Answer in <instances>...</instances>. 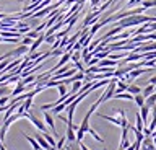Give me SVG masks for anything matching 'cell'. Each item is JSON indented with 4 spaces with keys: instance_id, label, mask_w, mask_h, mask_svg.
<instances>
[{
    "instance_id": "cell-8",
    "label": "cell",
    "mask_w": 156,
    "mask_h": 150,
    "mask_svg": "<svg viewBox=\"0 0 156 150\" xmlns=\"http://www.w3.org/2000/svg\"><path fill=\"white\" fill-rule=\"evenodd\" d=\"M70 56H72V52H63V54H62V57H60V60H58L57 64H55V65L52 67V72H55L57 69H60L62 65H65L67 62L70 60Z\"/></svg>"
},
{
    "instance_id": "cell-34",
    "label": "cell",
    "mask_w": 156,
    "mask_h": 150,
    "mask_svg": "<svg viewBox=\"0 0 156 150\" xmlns=\"http://www.w3.org/2000/svg\"><path fill=\"white\" fill-rule=\"evenodd\" d=\"M150 83H151V85H156V75H154V77H151V79H150Z\"/></svg>"
},
{
    "instance_id": "cell-18",
    "label": "cell",
    "mask_w": 156,
    "mask_h": 150,
    "mask_svg": "<svg viewBox=\"0 0 156 150\" xmlns=\"http://www.w3.org/2000/svg\"><path fill=\"white\" fill-rule=\"evenodd\" d=\"M133 101L136 103V106H138V108H141V106L145 104V96L141 95V93H138V95H133Z\"/></svg>"
},
{
    "instance_id": "cell-37",
    "label": "cell",
    "mask_w": 156,
    "mask_h": 150,
    "mask_svg": "<svg viewBox=\"0 0 156 150\" xmlns=\"http://www.w3.org/2000/svg\"><path fill=\"white\" fill-rule=\"evenodd\" d=\"M117 150H125V148H122V147H119V148H117Z\"/></svg>"
},
{
    "instance_id": "cell-26",
    "label": "cell",
    "mask_w": 156,
    "mask_h": 150,
    "mask_svg": "<svg viewBox=\"0 0 156 150\" xmlns=\"http://www.w3.org/2000/svg\"><path fill=\"white\" fill-rule=\"evenodd\" d=\"M10 101V95H5V96H0V106H7Z\"/></svg>"
},
{
    "instance_id": "cell-15",
    "label": "cell",
    "mask_w": 156,
    "mask_h": 150,
    "mask_svg": "<svg viewBox=\"0 0 156 150\" xmlns=\"http://www.w3.org/2000/svg\"><path fill=\"white\" fill-rule=\"evenodd\" d=\"M151 93H154V85H151V83H150L148 86H145L143 90H141V95L145 96V100L148 98V96H150Z\"/></svg>"
},
{
    "instance_id": "cell-19",
    "label": "cell",
    "mask_w": 156,
    "mask_h": 150,
    "mask_svg": "<svg viewBox=\"0 0 156 150\" xmlns=\"http://www.w3.org/2000/svg\"><path fill=\"white\" fill-rule=\"evenodd\" d=\"M81 80H76V82H73V86H72V90H70V93H76V95H80V90H81Z\"/></svg>"
},
{
    "instance_id": "cell-1",
    "label": "cell",
    "mask_w": 156,
    "mask_h": 150,
    "mask_svg": "<svg viewBox=\"0 0 156 150\" xmlns=\"http://www.w3.org/2000/svg\"><path fill=\"white\" fill-rule=\"evenodd\" d=\"M23 118H28L39 130H41V132H47V126H46V123L39 119L37 116L34 114V111H31V109H29V111H24V113H23Z\"/></svg>"
},
{
    "instance_id": "cell-6",
    "label": "cell",
    "mask_w": 156,
    "mask_h": 150,
    "mask_svg": "<svg viewBox=\"0 0 156 150\" xmlns=\"http://www.w3.org/2000/svg\"><path fill=\"white\" fill-rule=\"evenodd\" d=\"M44 39H46V33H41V35H39V36L36 38V39H34V41H33V44H31V46H29V51H28V52H29V54H33V52H34V51H36V49H37V47H39V46H41V44H42V42H44Z\"/></svg>"
},
{
    "instance_id": "cell-27",
    "label": "cell",
    "mask_w": 156,
    "mask_h": 150,
    "mask_svg": "<svg viewBox=\"0 0 156 150\" xmlns=\"http://www.w3.org/2000/svg\"><path fill=\"white\" fill-rule=\"evenodd\" d=\"M33 41H34L33 38H28V36H26V38H23V39H21V44H23V46H28V47H29V46L33 44Z\"/></svg>"
},
{
    "instance_id": "cell-31",
    "label": "cell",
    "mask_w": 156,
    "mask_h": 150,
    "mask_svg": "<svg viewBox=\"0 0 156 150\" xmlns=\"http://www.w3.org/2000/svg\"><path fill=\"white\" fill-rule=\"evenodd\" d=\"M75 69H76L78 72H85V70H86L85 67H83V62H80V60L75 62Z\"/></svg>"
},
{
    "instance_id": "cell-28",
    "label": "cell",
    "mask_w": 156,
    "mask_h": 150,
    "mask_svg": "<svg viewBox=\"0 0 156 150\" xmlns=\"http://www.w3.org/2000/svg\"><path fill=\"white\" fill-rule=\"evenodd\" d=\"M148 129L151 130V134L154 132V129H156V116H153V119H151V123H150V126H148Z\"/></svg>"
},
{
    "instance_id": "cell-24",
    "label": "cell",
    "mask_w": 156,
    "mask_h": 150,
    "mask_svg": "<svg viewBox=\"0 0 156 150\" xmlns=\"http://www.w3.org/2000/svg\"><path fill=\"white\" fill-rule=\"evenodd\" d=\"M70 59L73 60V64H75V62H78V60L81 59V52H80V51H73L72 56H70Z\"/></svg>"
},
{
    "instance_id": "cell-20",
    "label": "cell",
    "mask_w": 156,
    "mask_h": 150,
    "mask_svg": "<svg viewBox=\"0 0 156 150\" xmlns=\"http://www.w3.org/2000/svg\"><path fill=\"white\" fill-rule=\"evenodd\" d=\"M127 91H129V93H132V95H138V93H141V88L138 85H129V88H127Z\"/></svg>"
},
{
    "instance_id": "cell-38",
    "label": "cell",
    "mask_w": 156,
    "mask_h": 150,
    "mask_svg": "<svg viewBox=\"0 0 156 150\" xmlns=\"http://www.w3.org/2000/svg\"><path fill=\"white\" fill-rule=\"evenodd\" d=\"M57 150H67V148H63V147H62V148H57Z\"/></svg>"
},
{
    "instance_id": "cell-12",
    "label": "cell",
    "mask_w": 156,
    "mask_h": 150,
    "mask_svg": "<svg viewBox=\"0 0 156 150\" xmlns=\"http://www.w3.org/2000/svg\"><path fill=\"white\" fill-rule=\"evenodd\" d=\"M24 90H26V85H24L21 80H20L18 83H16V88H15V90L12 91V95H10V96H18V95L24 93Z\"/></svg>"
},
{
    "instance_id": "cell-17",
    "label": "cell",
    "mask_w": 156,
    "mask_h": 150,
    "mask_svg": "<svg viewBox=\"0 0 156 150\" xmlns=\"http://www.w3.org/2000/svg\"><path fill=\"white\" fill-rule=\"evenodd\" d=\"M42 134H44V139L49 142V145H51L52 148H55V147H57V142H55V139H54V135L47 134V132H42Z\"/></svg>"
},
{
    "instance_id": "cell-33",
    "label": "cell",
    "mask_w": 156,
    "mask_h": 150,
    "mask_svg": "<svg viewBox=\"0 0 156 150\" xmlns=\"http://www.w3.org/2000/svg\"><path fill=\"white\" fill-rule=\"evenodd\" d=\"M141 2V0H130V2H129V5H127V7H133V5H136V3H140Z\"/></svg>"
},
{
    "instance_id": "cell-23",
    "label": "cell",
    "mask_w": 156,
    "mask_h": 150,
    "mask_svg": "<svg viewBox=\"0 0 156 150\" xmlns=\"http://www.w3.org/2000/svg\"><path fill=\"white\" fill-rule=\"evenodd\" d=\"M65 108H67L65 103H60V104H57L55 108H52V113H54V114H60V113H62V111L65 109Z\"/></svg>"
},
{
    "instance_id": "cell-2",
    "label": "cell",
    "mask_w": 156,
    "mask_h": 150,
    "mask_svg": "<svg viewBox=\"0 0 156 150\" xmlns=\"http://www.w3.org/2000/svg\"><path fill=\"white\" fill-rule=\"evenodd\" d=\"M115 86H117V79L111 80L109 85H107V88H106V91L99 96V101H101V103H104V101L111 100L112 96H114V93H115Z\"/></svg>"
},
{
    "instance_id": "cell-21",
    "label": "cell",
    "mask_w": 156,
    "mask_h": 150,
    "mask_svg": "<svg viewBox=\"0 0 156 150\" xmlns=\"http://www.w3.org/2000/svg\"><path fill=\"white\" fill-rule=\"evenodd\" d=\"M101 28H102V25H101L99 21H96L94 25H93V28H91V30H90V35H91V36H94L96 33H98V31L101 30Z\"/></svg>"
},
{
    "instance_id": "cell-13",
    "label": "cell",
    "mask_w": 156,
    "mask_h": 150,
    "mask_svg": "<svg viewBox=\"0 0 156 150\" xmlns=\"http://www.w3.org/2000/svg\"><path fill=\"white\" fill-rule=\"evenodd\" d=\"M98 65L99 67H114V65H119V64H117V60H112V59H107L106 57V59H101Z\"/></svg>"
},
{
    "instance_id": "cell-29",
    "label": "cell",
    "mask_w": 156,
    "mask_h": 150,
    "mask_svg": "<svg viewBox=\"0 0 156 150\" xmlns=\"http://www.w3.org/2000/svg\"><path fill=\"white\" fill-rule=\"evenodd\" d=\"M44 42H47V44H54V42H55V36H54V35H49V36H46V39H44Z\"/></svg>"
},
{
    "instance_id": "cell-10",
    "label": "cell",
    "mask_w": 156,
    "mask_h": 150,
    "mask_svg": "<svg viewBox=\"0 0 156 150\" xmlns=\"http://www.w3.org/2000/svg\"><path fill=\"white\" fill-rule=\"evenodd\" d=\"M34 139L37 140V144L41 145V148H44V150H54V148L51 147V145H49V142H47V140L44 139V135H39V132L36 134V137H34Z\"/></svg>"
},
{
    "instance_id": "cell-25",
    "label": "cell",
    "mask_w": 156,
    "mask_h": 150,
    "mask_svg": "<svg viewBox=\"0 0 156 150\" xmlns=\"http://www.w3.org/2000/svg\"><path fill=\"white\" fill-rule=\"evenodd\" d=\"M88 134H91L93 137H94V139L98 140V142H104V139H102V137H99V135H98V134L94 132V129H91V127H90V129H88Z\"/></svg>"
},
{
    "instance_id": "cell-9",
    "label": "cell",
    "mask_w": 156,
    "mask_h": 150,
    "mask_svg": "<svg viewBox=\"0 0 156 150\" xmlns=\"http://www.w3.org/2000/svg\"><path fill=\"white\" fill-rule=\"evenodd\" d=\"M143 59V54H138V52H132V54H129L127 57H124V60H122V64L120 65H124L127 64V62H138Z\"/></svg>"
},
{
    "instance_id": "cell-3",
    "label": "cell",
    "mask_w": 156,
    "mask_h": 150,
    "mask_svg": "<svg viewBox=\"0 0 156 150\" xmlns=\"http://www.w3.org/2000/svg\"><path fill=\"white\" fill-rule=\"evenodd\" d=\"M73 121H68L67 123V132H65V137H67V142H75L76 140V130L73 127Z\"/></svg>"
},
{
    "instance_id": "cell-35",
    "label": "cell",
    "mask_w": 156,
    "mask_h": 150,
    "mask_svg": "<svg viewBox=\"0 0 156 150\" xmlns=\"http://www.w3.org/2000/svg\"><path fill=\"white\" fill-rule=\"evenodd\" d=\"M80 147H81V150H90V148H88V147H86V145L83 144V142H80Z\"/></svg>"
},
{
    "instance_id": "cell-30",
    "label": "cell",
    "mask_w": 156,
    "mask_h": 150,
    "mask_svg": "<svg viewBox=\"0 0 156 150\" xmlns=\"http://www.w3.org/2000/svg\"><path fill=\"white\" fill-rule=\"evenodd\" d=\"M65 142H67V137L63 135V137H60V139H58V142H57V147H55V148H62V147H63V144H65Z\"/></svg>"
},
{
    "instance_id": "cell-22",
    "label": "cell",
    "mask_w": 156,
    "mask_h": 150,
    "mask_svg": "<svg viewBox=\"0 0 156 150\" xmlns=\"http://www.w3.org/2000/svg\"><path fill=\"white\" fill-rule=\"evenodd\" d=\"M141 7H143L145 10H148L151 7H156V0H143V5Z\"/></svg>"
},
{
    "instance_id": "cell-5",
    "label": "cell",
    "mask_w": 156,
    "mask_h": 150,
    "mask_svg": "<svg viewBox=\"0 0 156 150\" xmlns=\"http://www.w3.org/2000/svg\"><path fill=\"white\" fill-rule=\"evenodd\" d=\"M44 123H46V126H49V127L52 129V135L55 137L57 130H55V124H54V118H52L51 113H47V111H44Z\"/></svg>"
},
{
    "instance_id": "cell-4",
    "label": "cell",
    "mask_w": 156,
    "mask_h": 150,
    "mask_svg": "<svg viewBox=\"0 0 156 150\" xmlns=\"http://www.w3.org/2000/svg\"><path fill=\"white\" fill-rule=\"evenodd\" d=\"M141 150H156L154 144H153V137L151 135H145L143 140H141Z\"/></svg>"
},
{
    "instance_id": "cell-36",
    "label": "cell",
    "mask_w": 156,
    "mask_h": 150,
    "mask_svg": "<svg viewBox=\"0 0 156 150\" xmlns=\"http://www.w3.org/2000/svg\"><path fill=\"white\" fill-rule=\"evenodd\" d=\"M151 113H153V116H156V104L153 106V108H151Z\"/></svg>"
},
{
    "instance_id": "cell-14",
    "label": "cell",
    "mask_w": 156,
    "mask_h": 150,
    "mask_svg": "<svg viewBox=\"0 0 156 150\" xmlns=\"http://www.w3.org/2000/svg\"><path fill=\"white\" fill-rule=\"evenodd\" d=\"M24 137H26V140L29 144H31V147H33V150H41V145L37 144V140L34 139V137H29V135H26V134H23Z\"/></svg>"
},
{
    "instance_id": "cell-11",
    "label": "cell",
    "mask_w": 156,
    "mask_h": 150,
    "mask_svg": "<svg viewBox=\"0 0 156 150\" xmlns=\"http://www.w3.org/2000/svg\"><path fill=\"white\" fill-rule=\"evenodd\" d=\"M150 111H151V108H150V106H146V104H143L140 108V116H141V119H143V126H146V123H148Z\"/></svg>"
},
{
    "instance_id": "cell-32",
    "label": "cell",
    "mask_w": 156,
    "mask_h": 150,
    "mask_svg": "<svg viewBox=\"0 0 156 150\" xmlns=\"http://www.w3.org/2000/svg\"><path fill=\"white\" fill-rule=\"evenodd\" d=\"M125 54H111L109 56V59H112V60H119V59H122Z\"/></svg>"
},
{
    "instance_id": "cell-16",
    "label": "cell",
    "mask_w": 156,
    "mask_h": 150,
    "mask_svg": "<svg viewBox=\"0 0 156 150\" xmlns=\"http://www.w3.org/2000/svg\"><path fill=\"white\" fill-rule=\"evenodd\" d=\"M145 104H146V106H150V108H153V106L156 104V91H154V93H151L148 98L145 100Z\"/></svg>"
},
{
    "instance_id": "cell-7",
    "label": "cell",
    "mask_w": 156,
    "mask_h": 150,
    "mask_svg": "<svg viewBox=\"0 0 156 150\" xmlns=\"http://www.w3.org/2000/svg\"><path fill=\"white\" fill-rule=\"evenodd\" d=\"M119 114H120V118H112V116H106V114H99V118L106 119V121H109V123L115 124V126H122V116L125 114V111H124V109H120V111H119Z\"/></svg>"
}]
</instances>
